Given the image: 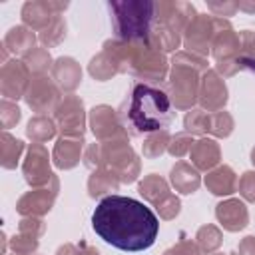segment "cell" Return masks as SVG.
Masks as SVG:
<instances>
[{
  "label": "cell",
  "mask_w": 255,
  "mask_h": 255,
  "mask_svg": "<svg viewBox=\"0 0 255 255\" xmlns=\"http://www.w3.org/2000/svg\"><path fill=\"white\" fill-rule=\"evenodd\" d=\"M92 227L100 239L122 251H143L155 243L159 221L141 201L126 195L100 199L92 213Z\"/></svg>",
  "instance_id": "obj_1"
},
{
  "label": "cell",
  "mask_w": 255,
  "mask_h": 255,
  "mask_svg": "<svg viewBox=\"0 0 255 255\" xmlns=\"http://www.w3.org/2000/svg\"><path fill=\"white\" fill-rule=\"evenodd\" d=\"M122 124L131 135L153 133L167 129L173 122V104L161 88L149 84H135L129 102L122 106Z\"/></svg>",
  "instance_id": "obj_2"
},
{
  "label": "cell",
  "mask_w": 255,
  "mask_h": 255,
  "mask_svg": "<svg viewBox=\"0 0 255 255\" xmlns=\"http://www.w3.org/2000/svg\"><path fill=\"white\" fill-rule=\"evenodd\" d=\"M104 50H108L120 62L122 72H129L139 80L161 82L167 76L169 64L165 54L155 50L147 40H141V42L106 40Z\"/></svg>",
  "instance_id": "obj_3"
},
{
  "label": "cell",
  "mask_w": 255,
  "mask_h": 255,
  "mask_svg": "<svg viewBox=\"0 0 255 255\" xmlns=\"http://www.w3.org/2000/svg\"><path fill=\"white\" fill-rule=\"evenodd\" d=\"M84 163L92 169L114 171L122 183H133L141 169V161L128 137L90 143L84 153Z\"/></svg>",
  "instance_id": "obj_4"
},
{
  "label": "cell",
  "mask_w": 255,
  "mask_h": 255,
  "mask_svg": "<svg viewBox=\"0 0 255 255\" xmlns=\"http://www.w3.org/2000/svg\"><path fill=\"white\" fill-rule=\"evenodd\" d=\"M207 60L189 52H175L169 72V100L177 110H193L199 100L201 74L207 72Z\"/></svg>",
  "instance_id": "obj_5"
},
{
  "label": "cell",
  "mask_w": 255,
  "mask_h": 255,
  "mask_svg": "<svg viewBox=\"0 0 255 255\" xmlns=\"http://www.w3.org/2000/svg\"><path fill=\"white\" fill-rule=\"evenodd\" d=\"M112 26L116 40L122 42H141L147 40L153 26V2L149 0H112Z\"/></svg>",
  "instance_id": "obj_6"
},
{
  "label": "cell",
  "mask_w": 255,
  "mask_h": 255,
  "mask_svg": "<svg viewBox=\"0 0 255 255\" xmlns=\"http://www.w3.org/2000/svg\"><path fill=\"white\" fill-rule=\"evenodd\" d=\"M227 18H217V16H207V14H197L185 28L183 32V48L189 54L205 58L211 52L213 38L219 30L229 28Z\"/></svg>",
  "instance_id": "obj_7"
},
{
  "label": "cell",
  "mask_w": 255,
  "mask_h": 255,
  "mask_svg": "<svg viewBox=\"0 0 255 255\" xmlns=\"http://www.w3.org/2000/svg\"><path fill=\"white\" fill-rule=\"evenodd\" d=\"M54 118H56V124H58V129H60L62 137L84 139L86 110H84V102L78 96H74V94L64 96V100L54 110Z\"/></svg>",
  "instance_id": "obj_8"
},
{
  "label": "cell",
  "mask_w": 255,
  "mask_h": 255,
  "mask_svg": "<svg viewBox=\"0 0 255 255\" xmlns=\"http://www.w3.org/2000/svg\"><path fill=\"white\" fill-rule=\"evenodd\" d=\"M24 100L32 112H36L38 116H44L58 108V104L62 102V94L58 84L52 78H48L46 74H38V76H32Z\"/></svg>",
  "instance_id": "obj_9"
},
{
  "label": "cell",
  "mask_w": 255,
  "mask_h": 255,
  "mask_svg": "<svg viewBox=\"0 0 255 255\" xmlns=\"http://www.w3.org/2000/svg\"><path fill=\"white\" fill-rule=\"evenodd\" d=\"M22 173H24V179L28 181V185H32L34 189L46 187L56 177L50 169L48 149L42 143H32L28 147V155L22 163Z\"/></svg>",
  "instance_id": "obj_10"
},
{
  "label": "cell",
  "mask_w": 255,
  "mask_h": 255,
  "mask_svg": "<svg viewBox=\"0 0 255 255\" xmlns=\"http://www.w3.org/2000/svg\"><path fill=\"white\" fill-rule=\"evenodd\" d=\"M90 128L98 141H110L128 137V129L122 124L120 114L110 106H96L90 112Z\"/></svg>",
  "instance_id": "obj_11"
},
{
  "label": "cell",
  "mask_w": 255,
  "mask_h": 255,
  "mask_svg": "<svg viewBox=\"0 0 255 255\" xmlns=\"http://www.w3.org/2000/svg\"><path fill=\"white\" fill-rule=\"evenodd\" d=\"M60 191V181L58 177H54L46 187H38L32 191H26L18 203H16V211L24 217H42L44 213H48L56 201V195Z\"/></svg>",
  "instance_id": "obj_12"
},
{
  "label": "cell",
  "mask_w": 255,
  "mask_h": 255,
  "mask_svg": "<svg viewBox=\"0 0 255 255\" xmlns=\"http://www.w3.org/2000/svg\"><path fill=\"white\" fill-rule=\"evenodd\" d=\"M30 68L24 64V60H10L4 62L0 70V92L4 100H18L26 96V90L30 86Z\"/></svg>",
  "instance_id": "obj_13"
},
{
  "label": "cell",
  "mask_w": 255,
  "mask_h": 255,
  "mask_svg": "<svg viewBox=\"0 0 255 255\" xmlns=\"http://www.w3.org/2000/svg\"><path fill=\"white\" fill-rule=\"evenodd\" d=\"M195 16H197V12H195L193 4H189V2H181V0H175V2H165V0L153 2V22L169 26V28H175L181 34L185 32L187 24Z\"/></svg>",
  "instance_id": "obj_14"
},
{
  "label": "cell",
  "mask_w": 255,
  "mask_h": 255,
  "mask_svg": "<svg viewBox=\"0 0 255 255\" xmlns=\"http://www.w3.org/2000/svg\"><path fill=\"white\" fill-rule=\"evenodd\" d=\"M68 8V2H26L22 6V22L30 30H46L58 16Z\"/></svg>",
  "instance_id": "obj_15"
},
{
  "label": "cell",
  "mask_w": 255,
  "mask_h": 255,
  "mask_svg": "<svg viewBox=\"0 0 255 255\" xmlns=\"http://www.w3.org/2000/svg\"><path fill=\"white\" fill-rule=\"evenodd\" d=\"M227 86L223 78L215 70H207L201 74V84H199V106L205 112H221L223 106L227 104Z\"/></svg>",
  "instance_id": "obj_16"
},
{
  "label": "cell",
  "mask_w": 255,
  "mask_h": 255,
  "mask_svg": "<svg viewBox=\"0 0 255 255\" xmlns=\"http://www.w3.org/2000/svg\"><path fill=\"white\" fill-rule=\"evenodd\" d=\"M215 217L221 223V227L227 229V231H231V233L245 229L247 223H249L247 205L241 199H235V197H229L225 201H219L215 205Z\"/></svg>",
  "instance_id": "obj_17"
},
{
  "label": "cell",
  "mask_w": 255,
  "mask_h": 255,
  "mask_svg": "<svg viewBox=\"0 0 255 255\" xmlns=\"http://www.w3.org/2000/svg\"><path fill=\"white\" fill-rule=\"evenodd\" d=\"M189 159L197 171H211L221 161V147L215 139L201 137V139L193 141L191 151H189Z\"/></svg>",
  "instance_id": "obj_18"
},
{
  "label": "cell",
  "mask_w": 255,
  "mask_h": 255,
  "mask_svg": "<svg viewBox=\"0 0 255 255\" xmlns=\"http://www.w3.org/2000/svg\"><path fill=\"white\" fill-rule=\"evenodd\" d=\"M52 78H54V82L58 84L60 90L72 94L80 86V82H82V68H80V64L74 58L60 56L58 60H54Z\"/></svg>",
  "instance_id": "obj_19"
},
{
  "label": "cell",
  "mask_w": 255,
  "mask_h": 255,
  "mask_svg": "<svg viewBox=\"0 0 255 255\" xmlns=\"http://www.w3.org/2000/svg\"><path fill=\"white\" fill-rule=\"evenodd\" d=\"M84 149V139L74 137H60L52 151V161L58 169H72L80 163Z\"/></svg>",
  "instance_id": "obj_20"
},
{
  "label": "cell",
  "mask_w": 255,
  "mask_h": 255,
  "mask_svg": "<svg viewBox=\"0 0 255 255\" xmlns=\"http://www.w3.org/2000/svg\"><path fill=\"white\" fill-rule=\"evenodd\" d=\"M239 50H241V42H239V34L229 26L223 28L215 34L213 44H211V54L217 62H231V60H239Z\"/></svg>",
  "instance_id": "obj_21"
},
{
  "label": "cell",
  "mask_w": 255,
  "mask_h": 255,
  "mask_svg": "<svg viewBox=\"0 0 255 255\" xmlns=\"http://www.w3.org/2000/svg\"><path fill=\"white\" fill-rule=\"evenodd\" d=\"M169 181L175 187V191H179L183 195L195 193L199 189V185H201L199 171L187 161H175V165L169 171Z\"/></svg>",
  "instance_id": "obj_22"
},
{
  "label": "cell",
  "mask_w": 255,
  "mask_h": 255,
  "mask_svg": "<svg viewBox=\"0 0 255 255\" xmlns=\"http://www.w3.org/2000/svg\"><path fill=\"white\" fill-rule=\"evenodd\" d=\"M205 187L213 195H231L237 191V175L229 165H217L205 175Z\"/></svg>",
  "instance_id": "obj_23"
},
{
  "label": "cell",
  "mask_w": 255,
  "mask_h": 255,
  "mask_svg": "<svg viewBox=\"0 0 255 255\" xmlns=\"http://www.w3.org/2000/svg\"><path fill=\"white\" fill-rule=\"evenodd\" d=\"M4 48L10 50L14 56H26L36 48V36L26 26H14L4 36Z\"/></svg>",
  "instance_id": "obj_24"
},
{
  "label": "cell",
  "mask_w": 255,
  "mask_h": 255,
  "mask_svg": "<svg viewBox=\"0 0 255 255\" xmlns=\"http://www.w3.org/2000/svg\"><path fill=\"white\" fill-rule=\"evenodd\" d=\"M147 42L155 50H159V52L165 54V52H173L175 48H179V44L183 42V36L175 28H169V26H163V24L153 22V26L149 30V36H147Z\"/></svg>",
  "instance_id": "obj_25"
},
{
  "label": "cell",
  "mask_w": 255,
  "mask_h": 255,
  "mask_svg": "<svg viewBox=\"0 0 255 255\" xmlns=\"http://www.w3.org/2000/svg\"><path fill=\"white\" fill-rule=\"evenodd\" d=\"M120 183L122 181L114 171H110V169H94L92 175L88 177V193H90V197H102V195L108 197V193L114 195L112 191H118Z\"/></svg>",
  "instance_id": "obj_26"
},
{
  "label": "cell",
  "mask_w": 255,
  "mask_h": 255,
  "mask_svg": "<svg viewBox=\"0 0 255 255\" xmlns=\"http://www.w3.org/2000/svg\"><path fill=\"white\" fill-rule=\"evenodd\" d=\"M88 72L94 80L98 82H106L110 78H114L116 74H122V68H120V62L108 52V50H102L100 54H96L90 64H88Z\"/></svg>",
  "instance_id": "obj_27"
},
{
  "label": "cell",
  "mask_w": 255,
  "mask_h": 255,
  "mask_svg": "<svg viewBox=\"0 0 255 255\" xmlns=\"http://www.w3.org/2000/svg\"><path fill=\"white\" fill-rule=\"evenodd\" d=\"M137 191H139V195H141L145 201H149V203H153V205L159 203L165 195L171 193L167 181H165L161 175H157V173L145 175V177L137 183Z\"/></svg>",
  "instance_id": "obj_28"
},
{
  "label": "cell",
  "mask_w": 255,
  "mask_h": 255,
  "mask_svg": "<svg viewBox=\"0 0 255 255\" xmlns=\"http://www.w3.org/2000/svg\"><path fill=\"white\" fill-rule=\"evenodd\" d=\"M24 151V141L10 135L8 131H2L0 135V163L4 169H14L18 165V159Z\"/></svg>",
  "instance_id": "obj_29"
},
{
  "label": "cell",
  "mask_w": 255,
  "mask_h": 255,
  "mask_svg": "<svg viewBox=\"0 0 255 255\" xmlns=\"http://www.w3.org/2000/svg\"><path fill=\"white\" fill-rule=\"evenodd\" d=\"M58 131V124L48 116H34L26 126V135L34 143H44L52 139Z\"/></svg>",
  "instance_id": "obj_30"
},
{
  "label": "cell",
  "mask_w": 255,
  "mask_h": 255,
  "mask_svg": "<svg viewBox=\"0 0 255 255\" xmlns=\"http://www.w3.org/2000/svg\"><path fill=\"white\" fill-rule=\"evenodd\" d=\"M195 243H197V247H199L201 253L211 255V253H215V251L221 247V243H223V233H221L219 227H215V225H211V223L201 225V227L197 229V233H195Z\"/></svg>",
  "instance_id": "obj_31"
},
{
  "label": "cell",
  "mask_w": 255,
  "mask_h": 255,
  "mask_svg": "<svg viewBox=\"0 0 255 255\" xmlns=\"http://www.w3.org/2000/svg\"><path fill=\"white\" fill-rule=\"evenodd\" d=\"M235 128V122H233V116L225 110L221 112H209V124H207V133L215 135V137H227L231 135Z\"/></svg>",
  "instance_id": "obj_32"
},
{
  "label": "cell",
  "mask_w": 255,
  "mask_h": 255,
  "mask_svg": "<svg viewBox=\"0 0 255 255\" xmlns=\"http://www.w3.org/2000/svg\"><path fill=\"white\" fill-rule=\"evenodd\" d=\"M171 141V135L167 129H159V131H153L149 133L145 139H143V155L147 159H155L159 157L163 151H167V145Z\"/></svg>",
  "instance_id": "obj_33"
},
{
  "label": "cell",
  "mask_w": 255,
  "mask_h": 255,
  "mask_svg": "<svg viewBox=\"0 0 255 255\" xmlns=\"http://www.w3.org/2000/svg\"><path fill=\"white\" fill-rule=\"evenodd\" d=\"M24 64L32 70L34 76H38V74H46L48 70H52L54 60L46 48H34L32 52H28L24 56Z\"/></svg>",
  "instance_id": "obj_34"
},
{
  "label": "cell",
  "mask_w": 255,
  "mask_h": 255,
  "mask_svg": "<svg viewBox=\"0 0 255 255\" xmlns=\"http://www.w3.org/2000/svg\"><path fill=\"white\" fill-rule=\"evenodd\" d=\"M207 124H209V112H205L201 108L189 110L185 114V120H183L185 131L189 135H205L207 133Z\"/></svg>",
  "instance_id": "obj_35"
},
{
  "label": "cell",
  "mask_w": 255,
  "mask_h": 255,
  "mask_svg": "<svg viewBox=\"0 0 255 255\" xmlns=\"http://www.w3.org/2000/svg\"><path fill=\"white\" fill-rule=\"evenodd\" d=\"M64 38H66V20H64L62 16H58V18H56L46 30H42L40 36H38V40H40L46 48L58 46Z\"/></svg>",
  "instance_id": "obj_36"
},
{
  "label": "cell",
  "mask_w": 255,
  "mask_h": 255,
  "mask_svg": "<svg viewBox=\"0 0 255 255\" xmlns=\"http://www.w3.org/2000/svg\"><path fill=\"white\" fill-rule=\"evenodd\" d=\"M38 245H40L38 237L24 235V233H18V235H14L10 239V247H12V251L16 255H32V253H36Z\"/></svg>",
  "instance_id": "obj_37"
},
{
  "label": "cell",
  "mask_w": 255,
  "mask_h": 255,
  "mask_svg": "<svg viewBox=\"0 0 255 255\" xmlns=\"http://www.w3.org/2000/svg\"><path fill=\"white\" fill-rule=\"evenodd\" d=\"M191 145H193V137L189 133H175L167 145V151L171 157H183L185 153L191 151Z\"/></svg>",
  "instance_id": "obj_38"
},
{
  "label": "cell",
  "mask_w": 255,
  "mask_h": 255,
  "mask_svg": "<svg viewBox=\"0 0 255 255\" xmlns=\"http://www.w3.org/2000/svg\"><path fill=\"white\" fill-rule=\"evenodd\" d=\"M155 209H157V213H159L161 219L169 221V219H173V217L179 213V209H181V201H179L177 195L169 193V195H165L159 203H155Z\"/></svg>",
  "instance_id": "obj_39"
},
{
  "label": "cell",
  "mask_w": 255,
  "mask_h": 255,
  "mask_svg": "<svg viewBox=\"0 0 255 255\" xmlns=\"http://www.w3.org/2000/svg\"><path fill=\"white\" fill-rule=\"evenodd\" d=\"M20 118H22V114H20V108L16 104H12L10 100H2L0 102V122H2L4 129L16 126L20 122Z\"/></svg>",
  "instance_id": "obj_40"
},
{
  "label": "cell",
  "mask_w": 255,
  "mask_h": 255,
  "mask_svg": "<svg viewBox=\"0 0 255 255\" xmlns=\"http://www.w3.org/2000/svg\"><path fill=\"white\" fill-rule=\"evenodd\" d=\"M44 231H46V223L42 217H24L18 223V233H24V235L40 237Z\"/></svg>",
  "instance_id": "obj_41"
},
{
  "label": "cell",
  "mask_w": 255,
  "mask_h": 255,
  "mask_svg": "<svg viewBox=\"0 0 255 255\" xmlns=\"http://www.w3.org/2000/svg\"><path fill=\"white\" fill-rule=\"evenodd\" d=\"M239 193L245 201L255 203V171H245L239 179Z\"/></svg>",
  "instance_id": "obj_42"
},
{
  "label": "cell",
  "mask_w": 255,
  "mask_h": 255,
  "mask_svg": "<svg viewBox=\"0 0 255 255\" xmlns=\"http://www.w3.org/2000/svg\"><path fill=\"white\" fill-rule=\"evenodd\" d=\"M163 255H201V251H199V247H197L195 241L181 239L173 247H169L167 251H163Z\"/></svg>",
  "instance_id": "obj_43"
},
{
  "label": "cell",
  "mask_w": 255,
  "mask_h": 255,
  "mask_svg": "<svg viewBox=\"0 0 255 255\" xmlns=\"http://www.w3.org/2000/svg\"><path fill=\"white\" fill-rule=\"evenodd\" d=\"M56 255H100V251L88 243H80V245L66 243L56 251Z\"/></svg>",
  "instance_id": "obj_44"
},
{
  "label": "cell",
  "mask_w": 255,
  "mask_h": 255,
  "mask_svg": "<svg viewBox=\"0 0 255 255\" xmlns=\"http://www.w3.org/2000/svg\"><path fill=\"white\" fill-rule=\"evenodd\" d=\"M207 8L213 12V16L225 18L237 12V2H207Z\"/></svg>",
  "instance_id": "obj_45"
},
{
  "label": "cell",
  "mask_w": 255,
  "mask_h": 255,
  "mask_svg": "<svg viewBox=\"0 0 255 255\" xmlns=\"http://www.w3.org/2000/svg\"><path fill=\"white\" fill-rule=\"evenodd\" d=\"M239 255H255V235H247L241 239L239 247H237Z\"/></svg>",
  "instance_id": "obj_46"
},
{
  "label": "cell",
  "mask_w": 255,
  "mask_h": 255,
  "mask_svg": "<svg viewBox=\"0 0 255 255\" xmlns=\"http://www.w3.org/2000/svg\"><path fill=\"white\" fill-rule=\"evenodd\" d=\"M237 10H243L247 14H255V2H237Z\"/></svg>",
  "instance_id": "obj_47"
},
{
  "label": "cell",
  "mask_w": 255,
  "mask_h": 255,
  "mask_svg": "<svg viewBox=\"0 0 255 255\" xmlns=\"http://www.w3.org/2000/svg\"><path fill=\"white\" fill-rule=\"evenodd\" d=\"M239 62H241V68H249V70L255 72V56H251V58H243V60H239Z\"/></svg>",
  "instance_id": "obj_48"
},
{
  "label": "cell",
  "mask_w": 255,
  "mask_h": 255,
  "mask_svg": "<svg viewBox=\"0 0 255 255\" xmlns=\"http://www.w3.org/2000/svg\"><path fill=\"white\" fill-rule=\"evenodd\" d=\"M251 163H253V165H255V147H253V149H251Z\"/></svg>",
  "instance_id": "obj_49"
},
{
  "label": "cell",
  "mask_w": 255,
  "mask_h": 255,
  "mask_svg": "<svg viewBox=\"0 0 255 255\" xmlns=\"http://www.w3.org/2000/svg\"><path fill=\"white\" fill-rule=\"evenodd\" d=\"M211 255H223V253H211Z\"/></svg>",
  "instance_id": "obj_50"
}]
</instances>
